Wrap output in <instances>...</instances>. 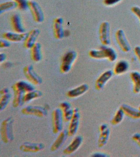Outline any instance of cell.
Returning a JSON list of instances; mask_svg holds the SVG:
<instances>
[{"label": "cell", "instance_id": "9a60e30c", "mask_svg": "<svg viewBox=\"0 0 140 157\" xmlns=\"http://www.w3.org/2000/svg\"><path fill=\"white\" fill-rule=\"evenodd\" d=\"M10 21L13 32L19 33H25V28L23 25L22 17L19 13H15L12 15Z\"/></svg>", "mask_w": 140, "mask_h": 157}, {"label": "cell", "instance_id": "6da1fadb", "mask_svg": "<svg viewBox=\"0 0 140 157\" xmlns=\"http://www.w3.org/2000/svg\"><path fill=\"white\" fill-rule=\"evenodd\" d=\"M88 55L91 58L94 59H106L111 62L116 61L118 54L115 49L106 45H102L98 50H90Z\"/></svg>", "mask_w": 140, "mask_h": 157}, {"label": "cell", "instance_id": "30bf717a", "mask_svg": "<svg viewBox=\"0 0 140 157\" xmlns=\"http://www.w3.org/2000/svg\"><path fill=\"white\" fill-rule=\"evenodd\" d=\"M115 40L118 45L123 52H129L131 50V47L122 29H118L115 34Z\"/></svg>", "mask_w": 140, "mask_h": 157}, {"label": "cell", "instance_id": "7402d4cb", "mask_svg": "<svg viewBox=\"0 0 140 157\" xmlns=\"http://www.w3.org/2000/svg\"><path fill=\"white\" fill-rule=\"evenodd\" d=\"M59 133V134L57 138L51 145V148H50L51 151L54 152L58 150L62 147L67 139V137L69 136L67 130H62Z\"/></svg>", "mask_w": 140, "mask_h": 157}, {"label": "cell", "instance_id": "d4e9b609", "mask_svg": "<svg viewBox=\"0 0 140 157\" xmlns=\"http://www.w3.org/2000/svg\"><path fill=\"white\" fill-rule=\"evenodd\" d=\"M130 68L128 61L125 59H121L115 63L114 68V74L120 75L127 72Z\"/></svg>", "mask_w": 140, "mask_h": 157}, {"label": "cell", "instance_id": "484cf974", "mask_svg": "<svg viewBox=\"0 0 140 157\" xmlns=\"http://www.w3.org/2000/svg\"><path fill=\"white\" fill-rule=\"evenodd\" d=\"M125 113V115L134 119H140V110L126 104H123L120 106Z\"/></svg>", "mask_w": 140, "mask_h": 157}, {"label": "cell", "instance_id": "ac0fdd59", "mask_svg": "<svg viewBox=\"0 0 140 157\" xmlns=\"http://www.w3.org/2000/svg\"><path fill=\"white\" fill-rule=\"evenodd\" d=\"M59 108L62 110L64 121L69 122L74 113V109L72 104L67 101H62L60 104Z\"/></svg>", "mask_w": 140, "mask_h": 157}, {"label": "cell", "instance_id": "9c48e42d", "mask_svg": "<svg viewBox=\"0 0 140 157\" xmlns=\"http://www.w3.org/2000/svg\"><path fill=\"white\" fill-rule=\"evenodd\" d=\"M81 119V113L78 108H74L73 116L70 120L68 131V136L72 137L75 135L78 131Z\"/></svg>", "mask_w": 140, "mask_h": 157}, {"label": "cell", "instance_id": "ab89813d", "mask_svg": "<svg viewBox=\"0 0 140 157\" xmlns=\"http://www.w3.org/2000/svg\"><path fill=\"white\" fill-rule=\"evenodd\" d=\"M3 63L4 67H6V68L10 67L12 66V64L10 62H5V61Z\"/></svg>", "mask_w": 140, "mask_h": 157}, {"label": "cell", "instance_id": "74e56055", "mask_svg": "<svg viewBox=\"0 0 140 157\" xmlns=\"http://www.w3.org/2000/svg\"><path fill=\"white\" fill-rule=\"evenodd\" d=\"M92 157H108V155L106 153H102V152H96L93 153V155H91Z\"/></svg>", "mask_w": 140, "mask_h": 157}, {"label": "cell", "instance_id": "277c9868", "mask_svg": "<svg viewBox=\"0 0 140 157\" xmlns=\"http://www.w3.org/2000/svg\"><path fill=\"white\" fill-rule=\"evenodd\" d=\"M48 110L45 106L38 105H29L22 109L23 115H32L37 117H45L48 114Z\"/></svg>", "mask_w": 140, "mask_h": 157}, {"label": "cell", "instance_id": "44dd1931", "mask_svg": "<svg viewBox=\"0 0 140 157\" xmlns=\"http://www.w3.org/2000/svg\"><path fill=\"white\" fill-rule=\"evenodd\" d=\"M12 98V94L8 88H2L0 90V110H4L8 106Z\"/></svg>", "mask_w": 140, "mask_h": 157}, {"label": "cell", "instance_id": "1f68e13d", "mask_svg": "<svg viewBox=\"0 0 140 157\" xmlns=\"http://www.w3.org/2000/svg\"><path fill=\"white\" fill-rule=\"evenodd\" d=\"M16 3L17 8L21 11H26L29 9V1L28 0H13Z\"/></svg>", "mask_w": 140, "mask_h": 157}, {"label": "cell", "instance_id": "4dcf8cb0", "mask_svg": "<svg viewBox=\"0 0 140 157\" xmlns=\"http://www.w3.org/2000/svg\"><path fill=\"white\" fill-rule=\"evenodd\" d=\"M125 115V113L122 109L120 107L117 110L114 117L112 119L111 121L112 124L116 125L120 123L123 120Z\"/></svg>", "mask_w": 140, "mask_h": 157}, {"label": "cell", "instance_id": "3957f363", "mask_svg": "<svg viewBox=\"0 0 140 157\" xmlns=\"http://www.w3.org/2000/svg\"><path fill=\"white\" fill-rule=\"evenodd\" d=\"M77 57V52L74 50L69 51L65 54L62 56L60 67L61 73H67L71 71Z\"/></svg>", "mask_w": 140, "mask_h": 157}, {"label": "cell", "instance_id": "f546056e", "mask_svg": "<svg viewBox=\"0 0 140 157\" xmlns=\"http://www.w3.org/2000/svg\"><path fill=\"white\" fill-rule=\"evenodd\" d=\"M16 8H17L16 3L13 0L6 1L0 4V13L2 14L8 11L12 10Z\"/></svg>", "mask_w": 140, "mask_h": 157}, {"label": "cell", "instance_id": "f35d334b", "mask_svg": "<svg viewBox=\"0 0 140 157\" xmlns=\"http://www.w3.org/2000/svg\"><path fill=\"white\" fill-rule=\"evenodd\" d=\"M7 58V56L4 53H1L0 54V62L1 63H3L6 60Z\"/></svg>", "mask_w": 140, "mask_h": 157}, {"label": "cell", "instance_id": "f1b7e54d", "mask_svg": "<svg viewBox=\"0 0 140 157\" xmlns=\"http://www.w3.org/2000/svg\"><path fill=\"white\" fill-rule=\"evenodd\" d=\"M43 95V93L41 91L39 90H34L31 91L26 93L23 98V101L24 104L29 102L34 99H38L41 98Z\"/></svg>", "mask_w": 140, "mask_h": 157}, {"label": "cell", "instance_id": "836d02e7", "mask_svg": "<svg viewBox=\"0 0 140 157\" xmlns=\"http://www.w3.org/2000/svg\"><path fill=\"white\" fill-rule=\"evenodd\" d=\"M122 0H104L103 3L106 6H112L120 2Z\"/></svg>", "mask_w": 140, "mask_h": 157}, {"label": "cell", "instance_id": "e0dca14e", "mask_svg": "<svg viewBox=\"0 0 140 157\" xmlns=\"http://www.w3.org/2000/svg\"><path fill=\"white\" fill-rule=\"evenodd\" d=\"M63 24V18L61 17H58L54 20L53 28L54 35L56 39H61L65 37Z\"/></svg>", "mask_w": 140, "mask_h": 157}, {"label": "cell", "instance_id": "4316f807", "mask_svg": "<svg viewBox=\"0 0 140 157\" xmlns=\"http://www.w3.org/2000/svg\"><path fill=\"white\" fill-rule=\"evenodd\" d=\"M133 86V91L134 93L138 94L140 93V72L138 71H133L130 75Z\"/></svg>", "mask_w": 140, "mask_h": 157}, {"label": "cell", "instance_id": "cb8c5ba5", "mask_svg": "<svg viewBox=\"0 0 140 157\" xmlns=\"http://www.w3.org/2000/svg\"><path fill=\"white\" fill-rule=\"evenodd\" d=\"M30 50V57L32 60L35 62H39L41 61L42 59V48L41 44L37 42Z\"/></svg>", "mask_w": 140, "mask_h": 157}, {"label": "cell", "instance_id": "e575fe53", "mask_svg": "<svg viewBox=\"0 0 140 157\" xmlns=\"http://www.w3.org/2000/svg\"><path fill=\"white\" fill-rule=\"evenodd\" d=\"M11 45L10 42L5 39H1L0 41V47L2 48H6L10 47Z\"/></svg>", "mask_w": 140, "mask_h": 157}, {"label": "cell", "instance_id": "52a82bcc", "mask_svg": "<svg viewBox=\"0 0 140 157\" xmlns=\"http://www.w3.org/2000/svg\"><path fill=\"white\" fill-rule=\"evenodd\" d=\"M29 10L32 16L33 19L36 23H40L45 20V14L40 5L34 0L29 1Z\"/></svg>", "mask_w": 140, "mask_h": 157}, {"label": "cell", "instance_id": "8d00e7d4", "mask_svg": "<svg viewBox=\"0 0 140 157\" xmlns=\"http://www.w3.org/2000/svg\"><path fill=\"white\" fill-rule=\"evenodd\" d=\"M134 52L135 55L138 59L140 63V46H136L135 47L134 49Z\"/></svg>", "mask_w": 140, "mask_h": 157}, {"label": "cell", "instance_id": "4fadbf2b", "mask_svg": "<svg viewBox=\"0 0 140 157\" xmlns=\"http://www.w3.org/2000/svg\"><path fill=\"white\" fill-rule=\"evenodd\" d=\"M40 29L35 28L32 29L29 33H26L24 42V46L26 49H30L37 42V40L40 35Z\"/></svg>", "mask_w": 140, "mask_h": 157}, {"label": "cell", "instance_id": "2e32d148", "mask_svg": "<svg viewBox=\"0 0 140 157\" xmlns=\"http://www.w3.org/2000/svg\"><path fill=\"white\" fill-rule=\"evenodd\" d=\"M83 137L81 136H76L70 143L63 150L64 154L69 155L75 153L80 148L83 143Z\"/></svg>", "mask_w": 140, "mask_h": 157}, {"label": "cell", "instance_id": "8fae6325", "mask_svg": "<svg viewBox=\"0 0 140 157\" xmlns=\"http://www.w3.org/2000/svg\"><path fill=\"white\" fill-rule=\"evenodd\" d=\"M45 145L41 142H26L21 145L19 150L24 153H36L43 150Z\"/></svg>", "mask_w": 140, "mask_h": 157}, {"label": "cell", "instance_id": "d6a6232c", "mask_svg": "<svg viewBox=\"0 0 140 157\" xmlns=\"http://www.w3.org/2000/svg\"><path fill=\"white\" fill-rule=\"evenodd\" d=\"M131 11L138 18L140 24V7L138 6H134L131 7Z\"/></svg>", "mask_w": 140, "mask_h": 157}, {"label": "cell", "instance_id": "5b68a950", "mask_svg": "<svg viewBox=\"0 0 140 157\" xmlns=\"http://www.w3.org/2000/svg\"><path fill=\"white\" fill-rule=\"evenodd\" d=\"M23 73L28 81L34 85L38 86L42 83V78L37 73L32 65L25 66L23 69Z\"/></svg>", "mask_w": 140, "mask_h": 157}, {"label": "cell", "instance_id": "7c38bea8", "mask_svg": "<svg viewBox=\"0 0 140 157\" xmlns=\"http://www.w3.org/2000/svg\"><path fill=\"white\" fill-rule=\"evenodd\" d=\"M99 133L98 139V146L99 148H102L107 143L110 136V130L107 124H102L99 126Z\"/></svg>", "mask_w": 140, "mask_h": 157}, {"label": "cell", "instance_id": "8992f818", "mask_svg": "<svg viewBox=\"0 0 140 157\" xmlns=\"http://www.w3.org/2000/svg\"><path fill=\"white\" fill-rule=\"evenodd\" d=\"M110 23L107 21L102 22L99 27V39L102 45L109 46L111 40L110 36Z\"/></svg>", "mask_w": 140, "mask_h": 157}, {"label": "cell", "instance_id": "d6986e66", "mask_svg": "<svg viewBox=\"0 0 140 157\" xmlns=\"http://www.w3.org/2000/svg\"><path fill=\"white\" fill-rule=\"evenodd\" d=\"M89 86L87 83H83L75 88L70 90L67 92L68 98L74 99L78 98L86 93L89 90Z\"/></svg>", "mask_w": 140, "mask_h": 157}, {"label": "cell", "instance_id": "603a6c76", "mask_svg": "<svg viewBox=\"0 0 140 157\" xmlns=\"http://www.w3.org/2000/svg\"><path fill=\"white\" fill-rule=\"evenodd\" d=\"M12 89L14 93V98L13 101V106L14 108H18L24 104L23 98L25 93L14 85L12 86Z\"/></svg>", "mask_w": 140, "mask_h": 157}, {"label": "cell", "instance_id": "ba28073f", "mask_svg": "<svg viewBox=\"0 0 140 157\" xmlns=\"http://www.w3.org/2000/svg\"><path fill=\"white\" fill-rule=\"evenodd\" d=\"M63 115L60 108L54 109L52 113V131L54 134H58L62 130Z\"/></svg>", "mask_w": 140, "mask_h": 157}, {"label": "cell", "instance_id": "60d3db41", "mask_svg": "<svg viewBox=\"0 0 140 157\" xmlns=\"http://www.w3.org/2000/svg\"><path fill=\"white\" fill-rule=\"evenodd\" d=\"M138 109H139L140 110V105H139V106L138 107Z\"/></svg>", "mask_w": 140, "mask_h": 157}, {"label": "cell", "instance_id": "83f0119b", "mask_svg": "<svg viewBox=\"0 0 140 157\" xmlns=\"http://www.w3.org/2000/svg\"><path fill=\"white\" fill-rule=\"evenodd\" d=\"M13 85L25 93L35 90V85L29 81L20 80L16 82Z\"/></svg>", "mask_w": 140, "mask_h": 157}, {"label": "cell", "instance_id": "7a4b0ae2", "mask_svg": "<svg viewBox=\"0 0 140 157\" xmlns=\"http://www.w3.org/2000/svg\"><path fill=\"white\" fill-rule=\"evenodd\" d=\"M14 121L13 117H9L3 120L1 124L0 129L1 139L5 144L10 143L14 140Z\"/></svg>", "mask_w": 140, "mask_h": 157}, {"label": "cell", "instance_id": "d590c367", "mask_svg": "<svg viewBox=\"0 0 140 157\" xmlns=\"http://www.w3.org/2000/svg\"><path fill=\"white\" fill-rule=\"evenodd\" d=\"M133 140L137 144L140 148V133H136L132 136Z\"/></svg>", "mask_w": 140, "mask_h": 157}, {"label": "cell", "instance_id": "ffe728a7", "mask_svg": "<svg viewBox=\"0 0 140 157\" xmlns=\"http://www.w3.org/2000/svg\"><path fill=\"white\" fill-rule=\"evenodd\" d=\"M26 35V33H19L14 32H7L3 33L2 37L10 42L19 43L24 41Z\"/></svg>", "mask_w": 140, "mask_h": 157}, {"label": "cell", "instance_id": "5bb4252c", "mask_svg": "<svg viewBox=\"0 0 140 157\" xmlns=\"http://www.w3.org/2000/svg\"><path fill=\"white\" fill-rule=\"evenodd\" d=\"M114 73L110 70H106L103 72L97 78L95 83V88L97 90H101L107 83L113 77Z\"/></svg>", "mask_w": 140, "mask_h": 157}]
</instances>
